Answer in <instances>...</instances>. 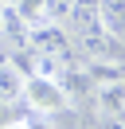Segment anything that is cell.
I'll return each instance as SVG.
<instances>
[{
    "mask_svg": "<svg viewBox=\"0 0 125 129\" xmlns=\"http://www.w3.org/2000/svg\"><path fill=\"white\" fill-rule=\"evenodd\" d=\"M16 121V106H8V102H0V129H8Z\"/></svg>",
    "mask_w": 125,
    "mask_h": 129,
    "instance_id": "5",
    "label": "cell"
},
{
    "mask_svg": "<svg viewBox=\"0 0 125 129\" xmlns=\"http://www.w3.org/2000/svg\"><path fill=\"white\" fill-rule=\"evenodd\" d=\"M23 98H27L39 113H62L70 106L62 82L51 78V74H23Z\"/></svg>",
    "mask_w": 125,
    "mask_h": 129,
    "instance_id": "1",
    "label": "cell"
},
{
    "mask_svg": "<svg viewBox=\"0 0 125 129\" xmlns=\"http://www.w3.org/2000/svg\"><path fill=\"white\" fill-rule=\"evenodd\" d=\"M8 129H31V125H27V121H12Z\"/></svg>",
    "mask_w": 125,
    "mask_h": 129,
    "instance_id": "6",
    "label": "cell"
},
{
    "mask_svg": "<svg viewBox=\"0 0 125 129\" xmlns=\"http://www.w3.org/2000/svg\"><path fill=\"white\" fill-rule=\"evenodd\" d=\"M12 12L23 24H43L47 20V0H12Z\"/></svg>",
    "mask_w": 125,
    "mask_h": 129,
    "instance_id": "4",
    "label": "cell"
},
{
    "mask_svg": "<svg viewBox=\"0 0 125 129\" xmlns=\"http://www.w3.org/2000/svg\"><path fill=\"white\" fill-rule=\"evenodd\" d=\"M98 4V20L109 35L125 47V0H94Z\"/></svg>",
    "mask_w": 125,
    "mask_h": 129,
    "instance_id": "3",
    "label": "cell"
},
{
    "mask_svg": "<svg viewBox=\"0 0 125 129\" xmlns=\"http://www.w3.org/2000/svg\"><path fill=\"white\" fill-rule=\"evenodd\" d=\"M0 4H4V8H12V0H0Z\"/></svg>",
    "mask_w": 125,
    "mask_h": 129,
    "instance_id": "7",
    "label": "cell"
},
{
    "mask_svg": "<svg viewBox=\"0 0 125 129\" xmlns=\"http://www.w3.org/2000/svg\"><path fill=\"white\" fill-rule=\"evenodd\" d=\"M0 102H8V106L23 102V74H20V67H16L12 59H4V55H0Z\"/></svg>",
    "mask_w": 125,
    "mask_h": 129,
    "instance_id": "2",
    "label": "cell"
}]
</instances>
